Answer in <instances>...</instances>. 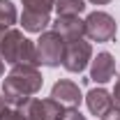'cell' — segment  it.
Masks as SVG:
<instances>
[{"mask_svg":"<svg viewBox=\"0 0 120 120\" xmlns=\"http://www.w3.org/2000/svg\"><path fill=\"white\" fill-rule=\"evenodd\" d=\"M58 120H86V116L79 111V109H65V113Z\"/></svg>","mask_w":120,"mask_h":120,"instance_id":"cell-16","label":"cell"},{"mask_svg":"<svg viewBox=\"0 0 120 120\" xmlns=\"http://www.w3.org/2000/svg\"><path fill=\"white\" fill-rule=\"evenodd\" d=\"M0 120H28V116L21 106H7L5 111H0Z\"/></svg>","mask_w":120,"mask_h":120,"instance_id":"cell-15","label":"cell"},{"mask_svg":"<svg viewBox=\"0 0 120 120\" xmlns=\"http://www.w3.org/2000/svg\"><path fill=\"white\" fill-rule=\"evenodd\" d=\"M58 16H81V12L86 9V2L83 0H56V7H53Z\"/></svg>","mask_w":120,"mask_h":120,"instance_id":"cell-12","label":"cell"},{"mask_svg":"<svg viewBox=\"0 0 120 120\" xmlns=\"http://www.w3.org/2000/svg\"><path fill=\"white\" fill-rule=\"evenodd\" d=\"M7 106H12V104H9V102H7V99H5V95H2V92H0V111H5V109H7Z\"/></svg>","mask_w":120,"mask_h":120,"instance_id":"cell-19","label":"cell"},{"mask_svg":"<svg viewBox=\"0 0 120 120\" xmlns=\"http://www.w3.org/2000/svg\"><path fill=\"white\" fill-rule=\"evenodd\" d=\"M0 58L7 65H37L35 44L16 28H9L0 39Z\"/></svg>","mask_w":120,"mask_h":120,"instance_id":"cell-2","label":"cell"},{"mask_svg":"<svg viewBox=\"0 0 120 120\" xmlns=\"http://www.w3.org/2000/svg\"><path fill=\"white\" fill-rule=\"evenodd\" d=\"M51 97L58 104H62L65 109H79V104L83 102V95H81L79 86L74 81H69V79H60L58 83L51 88Z\"/></svg>","mask_w":120,"mask_h":120,"instance_id":"cell-7","label":"cell"},{"mask_svg":"<svg viewBox=\"0 0 120 120\" xmlns=\"http://www.w3.org/2000/svg\"><path fill=\"white\" fill-rule=\"evenodd\" d=\"M16 19H19V14H16V7L12 0H0V26L2 28H12L16 23Z\"/></svg>","mask_w":120,"mask_h":120,"instance_id":"cell-13","label":"cell"},{"mask_svg":"<svg viewBox=\"0 0 120 120\" xmlns=\"http://www.w3.org/2000/svg\"><path fill=\"white\" fill-rule=\"evenodd\" d=\"M111 95H113V102L120 106V76L116 79V88H113V92H111Z\"/></svg>","mask_w":120,"mask_h":120,"instance_id":"cell-18","label":"cell"},{"mask_svg":"<svg viewBox=\"0 0 120 120\" xmlns=\"http://www.w3.org/2000/svg\"><path fill=\"white\" fill-rule=\"evenodd\" d=\"M51 26H53V32H58L65 42L86 37V21L79 16H58Z\"/></svg>","mask_w":120,"mask_h":120,"instance_id":"cell-8","label":"cell"},{"mask_svg":"<svg viewBox=\"0 0 120 120\" xmlns=\"http://www.w3.org/2000/svg\"><path fill=\"white\" fill-rule=\"evenodd\" d=\"M2 72H5V60L0 58V76H2Z\"/></svg>","mask_w":120,"mask_h":120,"instance_id":"cell-21","label":"cell"},{"mask_svg":"<svg viewBox=\"0 0 120 120\" xmlns=\"http://www.w3.org/2000/svg\"><path fill=\"white\" fill-rule=\"evenodd\" d=\"M44 86V76L37 69V65H14L12 72L5 76L2 95L12 106L26 104L30 97H35Z\"/></svg>","mask_w":120,"mask_h":120,"instance_id":"cell-1","label":"cell"},{"mask_svg":"<svg viewBox=\"0 0 120 120\" xmlns=\"http://www.w3.org/2000/svg\"><path fill=\"white\" fill-rule=\"evenodd\" d=\"M62 51H65V39L58 32H53V30L42 32V37L35 44L37 65H44V67H58V65H62Z\"/></svg>","mask_w":120,"mask_h":120,"instance_id":"cell-3","label":"cell"},{"mask_svg":"<svg viewBox=\"0 0 120 120\" xmlns=\"http://www.w3.org/2000/svg\"><path fill=\"white\" fill-rule=\"evenodd\" d=\"M116 76V60L109 51L97 53V58L90 60V81L95 83H106Z\"/></svg>","mask_w":120,"mask_h":120,"instance_id":"cell-9","label":"cell"},{"mask_svg":"<svg viewBox=\"0 0 120 120\" xmlns=\"http://www.w3.org/2000/svg\"><path fill=\"white\" fill-rule=\"evenodd\" d=\"M86 104H88L90 113H95V116L102 118V116H104V113L116 104V102H113V95H111L109 90H104V88H92L88 95H86Z\"/></svg>","mask_w":120,"mask_h":120,"instance_id":"cell-10","label":"cell"},{"mask_svg":"<svg viewBox=\"0 0 120 120\" xmlns=\"http://www.w3.org/2000/svg\"><path fill=\"white\" fill-rule=\"evenodd\" d=\"M21 109L26 111L28 120H58L65 113V106L58 104L53 97H49V99L30 97L26 104H21Z\"/></svg>","mask_w":120,"mask_h":120,"instance_id":"cell-6","label":"cell"},{"mask_svg":"<svg viewBox=\"0 0 120 120\" xmlns=\"http://www.w3.org/2000/svg\"><path fill=\"white\" fill-rule=\"evenodd\" d=\"M102 120H120V106L113 104V106L104 113V116H102Z\"/></svg>","mask_w":120,"mask_h":120,"instance_id":"cell-17","label":"cell"},{"mask_svg":"<svg viewBox=\"0 0 120 120\" xmlns=\"http://www.w3.org/2000/svg\"><path fill=\"white\" fill-rule=\"evenodd\" d=\"M23 2V12L32 14H51V9L56 7V0H21Z\"/></svg>","mask_w":120,"mask_h":120,"instance_id":"cell-14","label":"cell"},{"mask_svg":"<svg viewBox=\"0 0 120 120\" xmlns=\"http://www.w3.org/2000/svg\"><path fill=\"white\" fill-rule=\"evenodd\" d=\"M90 2H92V5H109L111 0H90Z\"/></svg>","mask_w":120,"mask_h":120,"instance_id":"cell-20","label":"cell"},{"mask_svg":"<svg viewBox=\"0 0 120 120\" xmlns=\"http://www.w3.org/2000/svg\"><path fill=\"white\" fill-rule=\"evenodd\" d=\"M92 60V46L90 42H86V37L81 39H72L65 42V51H62V67L72 74H81L88 62Z\"/></svg>","mask_w":120,"mask_h":120,"instance_id":"cell-4","label":"cell"},{"mask_svg":"<svg viewBox=\"0 0 120 120\" xmlns=\"http://www.w3.org/2000/svg\"><path fill=\"white\" fill-rule=\"evenodd\" d=\"M86 37L92 39V42H111L113 37H116V32H118V23H116V19L111 14H106V12H90L86 19Z\"/></svg>","mask_w":120,"mask_h":120,"instance_id":"cell-5","label":"cell"},{"mask_svg":"<svg viewBox=\"0 0 120 120\" xmlns=\"http://www.w3.org/2000/svg\"><path fill=\"white\" fill-rule=\"evenodd\" d=\"M21 26L28 32H44L46 26H51V16L49 14H32V12H23L21 14Z\"/></svg>","mask_w":120,"mask_h":120,"instance_id":"cell-11","label":"cell"}]
</instances>
